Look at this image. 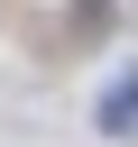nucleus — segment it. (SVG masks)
I'll return each mask as SVG.
<instances>
[{
	"label": "nucleus",
	"mask_w": 138,
	"mask_h": 147,
	"mask_svg": "<svg viewBox=\"0 0 138 147\" xmlns=\"http://www.w3.org/2000/svg\"><path fill=\"white\" fill-rule=\"evenodd\" d=\"M129 119H138V64H120V74L101 83V101H92V129H110V138H129Z\"/></svg>",
	"instance_id": "nucleus-1"
}]
</instances>
